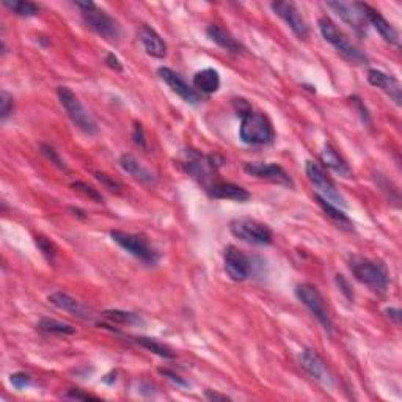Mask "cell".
I'll use <instances>...</instances> for the list:
<instances>
[{
    "label": "cell",
    "instance_id": "19",
    "mask_svg": "<svg viewBox=\"0 0 402 402\" xmlns=\"http://www.w3.org/2000/svg\"><path fill=\"white\" fill-rule=\"evenodd\" d=\"M48 300H49L51 305L58 308V310H61V311H66L69 314L76 316V318L88 319V321L91 319V311L88 310V308L85 306L83 304H81V302L77 299L69 296V294H66V292H61V291L52 292L51 296L48 297Z\"/></svg>",
    "mask_w": 402,
    "mask_h": 402
},
{
    "label": "cell",
    "instance_id": "33",
    "mask_svg": "<svg viewBox=\"0 0 402 402\" xmlns=\"http://www.w3.org/2000/svg\"><path fill=\"white\" fill-rule=\"evenodd\" d=\"M14 112V100L10 93H6L5 90L0 93V118L5 121L9 117H11Z\"/></svg>",
    "mask_w": 402,
    "mask_h": 402
},
{
    "label": "cell",
    "instance_id": "36",
    "mask_svg": "<svg viewBox=\"0 0 402 402\" xmlns=\"http://www.w3.org/2000/svg\"><path fill=\"white\" fill-rule=\"evenodd\" d=\"M63 398L76 399V401H99L98 396H93V394H88V393H82L81 390H69Z\"/></svg>",
    "mask_w": 402,
    "mask_h": 402
},
{
    "label": "cell",
    "instance_id": "23",
    "mask_svg": "<svg viewBox=\"0 0 402 402\" xmlns=\"http://www.w3.org/2000/svg\"><path fill=\"white\" fill-rule=\"evenodd\" d=\"M321 159L324 162V165L330 168L331 172H335L336 175L343 176V177H352V170L349 164H347L346 159L338 153V150L334 145L326 143V146H324V150L321 153Z\"/></svg>",
    "mask_w": 402,
    "mask_h": 402
},
{
    "label": "cell",
    "instance_id": "43",
    "mask_svg": "<svg viewBox=\"0 0 402 402\" xmlns=\"http://www.w3.org/2000/svg\"><path fill=\"white\" fill-rule=\"evenodd\" d=\"M385 313L390 319L394 321V324H398V326H399V322H401V310H399V308H386Z\"/></svg>",
    "mask_w": 402,
    "mask_h": 402
},
{
    "label": "cell",
    "instance_id": "26",
    "mask_svg": "<svg viewBox=\"0 0 402 402\" xmlns=\"http://www.w3.org/2000/svg\"><path fill=\"white\" fill-rule=\"evenodd\" d=\"M316 201H318V205L321 206V210L327 214V217L334 220L339 228H346V230H352L354 228V223L352 220L347 217V215L341 211V207H338L335 205L329 203L327 200H324L319 195H314Z\"/></svg>",
    "mask_w": 402,
    "mask_h": 402
},
{
    "label": "cell",
    "instance_id": "17",
    "mask_svg": "<svg viewBox=\"0 0 402 402\" xmlns=\"http://www.w3.org/2000/svg\"><path fill=\"white\" fill-rule=\"evenodd\" d=\"M368 82L373 85V87L383 91L386 96H388L394 104L401 105L402 103V85L396 79V77L391 74H386L381 69H369L368 71Z\"/></svg>",
    "mask_w": 402,
    "mask_h": 402
},
{
    "label": "cell",
    "instance_id": "12",
    "mask_svg": "<svg viewBox=\"0 0 402 402\" xmlns=\"http://www.w3.org/2000/svg\"><path fill=\"white\" fill-rule=\"evenodd\" d=\"M270 6H272L277 16L286 22V26L292 30L294 35H296L299 40H308V36H310V27H308L306 21L302 16L296 4L280 0V2H272Z\"/></svg>",
    "mask_w": 402,
    "mask_h": 402
},
{
    "label": "cell",
    "instance_id": "6",
    "mask_svg": "<svg viewBox=\"0 0 402 402\" xmlns=\"http://www.w3.org/2000/svg\"><path fill=\"white\" fill-rule=\"evenodd\" d=\"M112 241L120 245L123 250L128 252L130 257H134L140 262H143L145 266H156L160 254L159 252L154 249V247L148 242V239L142 234H134V233H126V231L115 230L110 231Z\"/></svg>",
    "mask_w": 402,
    "mask_h": 402
},
{
    "label": "cell",
    "instance_id": "40",
    "mask_svg": "<svg viewBox=\"0 0 402 402\" xmlns=\"http://www.w3.org/2000/svg\"><path fill=\"white\" fill-rule=\"evenodd\" d=\"M336 283H338V286H339V289H341V291L346 294L347 299H352V300H354V292L351 291L349 283H347V282L344 280L343 275H336Z\"/></svg>",
    "mask_w": 402,
    "mask_h": 402
},
{
    "label": "cell",
    "instance_id": "42",
    "mask_svg": "<svg viewBox=\"0 0 402 402\" xmlns=\"http://www.w3.org/2000/svg\"><path fill=\"white\" fill-rule=\"evenodd\" d=\"M205 396H206V399H210V401H231V398H228L227 394H220V393H215V391H211V390H207L205 393Z\"/></svg>",
    "mask_w": 402,
    "mask_h": 402
},
{
    "label": "cell",
    "instance_id": "29",
    "mask_svg": "<svg viewBox=\"0 0 402 402\" xmlns=\"http://www.w3.org/2000/svg\"><path fill=\"white\" fill-rule=\"evenodd\" d=\"M36 327L41 331H46V334H53V335H74L76 334V329L73 326H69V324L57 321V319H51V318H43L40 322H38Z\"/></svg>",
    "mask_w": 402,
    "mask_h": 402
},
{
    "label": "cell",
    "instance_id": "41",
    "mask_svg": "<svg viewBox=\"0 0 402 402\" xmlns=\"http://www.w3.org/2000/svg\"><path fill=\"white\" fill-rule=\"evenodd\" d=\"M159 373L162 374V376H165V377H168L170 381H173L175 383H177V385H181V386H187L189 383L185 382V381H182V378L177 376V374H175V373H172V371H168V369H159Z\"/></svg>",
    "mask_w": 402,
    "mask_h": 402
},
{
    "label": "cell",
    "instance_id": "18",
    "mask_svg": "<svg viewBox=\"0 0 402 402\" xmlns=\"http://www.w3.org/2000/svg\"><path fill=\"white\" fill-rule=\"evenodd\" d=\"M361 9H363V13H365V16L368 19V24L373 26L377 30V34L381 35L386 43H390L393 46H396V48H399L401 38H399L398 30L394 29L390 24V22L382 16L381 13L374 10L373 6H369L368 4H361Z\"/></svg>",
    "mask_w": 402,
    "mask_h": 402
},
{
    "label": "cell",
    "instance_id": "34",
    "mask_svg": "<svg viewBox=\"0 0 402 402\" xmlns=\"http://www.w3.org/2000/svg\"><path fill=\"white\" fill-rule=\"evenodd\" d=\"M41 153L52 162V164H56V165H57L58 168H61V170H66L65 162L61 160V158L58 156V153H57L56 150H53L52 146H49V145H41Z\"/></svg>",
    "mask_w": 402,
    "mask_h": 402
},
{
    "label": "cell",
    "instance_id": "28",
    "mask_svg": "<svg viewBox=\"0 0 402 402\" xmlns=\"http://www.w3.org/2000/svg\"><path fill=\"white\" fill-rule=\"evenodd\" d=\"M4 6L22 18H30L40 13V6L29 0H4Z\"/></svg>",
    "mask_w": 402,
    "mask_h": 402
},
{
    "label": "cell",
    "instance_id": "24",
    "mask_svg": "<svg viewBox=\"0 0 402 402\" xmlns=\"http://www.w3.org/2000/svg\"><path fill=\"white\" fill-rule=\"evenodd\" d=\"M193 88H195L200 95H212L217 93L220 88V74L217 69L206 68L201 69L195 76H193Z\"/></svg>",
    "mask_w": 402,
    "mask_h": 402
},
{
    "label": "cell",
    "instance_id": "37",
    "mask_svg": "<svg viewBox=\"0 0 402 402\" xmlns=\"http://www.w3.org/2000/svg\"><path fill=\"white\" fill-rule=\"evenodd\" d=\"M96 180L103 182L107 189L112 190V192H120L121 189V185L117 182V181H113L112 177H109L107 175L104 173H96Z\"/></svg>",
    "mask_w": 402,
    "mask_h": 402
},
{
    "label": "cell",
    "instance_id": "13",
    "mask_svg": "<svg viewBox=\"0 0 402 402\" xmlns=\"http://www.w3.org/2000/svg\"><path fill=\"white\" fill-rule=\"evenodd\" d=\"M329 9L334 10L347 26H349L360 38H365L368 32V19L363 13L361 4L349 2H329Z\"/></svg>",
    "mask_w": 402,
    "mask_h": 402
},
{
    "label": "cell",
    "instance_id": "20",
    "mask_svg": "<svg viewBox=\"0 0 402 402\" xmlns=\"http://www.w3.org/2000/svg\"><path fill=\"white\" fill-rule=\"evenodd\" d=\"M138 40H140L143 49L148 56L160 60L167 57V43L164 41V38L150 26H142L138 29Z\"/></svg>",
    "mask_w": 402,
    "mask_h": 402
},
{
    "label": "cell",
    "instance_id": "25",
    "mask_svg": "<svg viewBox=\"0 0 402 402\" xmlns=\"http://www.w3.org/2000/svg\"><path fill=\"white\" fill-rule=\"evenodd\" d=\"M207 36L211 38V41H214L217 46H220L222 49H225L227 52L231 53H242L245 49L244 46L239 43L236 38L227 32L225 29H222L220 26H210L206 29Z\"/></svg>",
    "mask_w": 402,
    "mask_h": 402
},
{
    "label": "cell",
    "instance_id": "11",
    "mask_svg": "<svg viewBox=\"0 0 402 402\" xmlns=\"http://www.w3.org/2000/svg\"><path fill=\"white\" fill-rule=\"evenodd\" d=\"M223 262L228 277L233 282H245L253 275V259L234 245H228L223 253Z\"/></svg>",
    "mask_w": 402,
    "mask_h": 402
},
{
    "label": "cell",
    "instance_id": "38",
    "mask_svg": "<svg viewBox=\"0 0 402 402\" xmlns=\"http://www.w3.org/2000/svg\"><path fill=\"white\" fill-rule=\"evenodd\" d=\"M105 65L112 68L113 71H123V65H121V61L117 58V56L115 53H107V57H105Z\"/></svg>",
    "mask_w": 402,
    "mask_h": 402
},
{
    "label": "cell",
    "instance_id": "1",
    "mask_svg": "<svg viewBox=\"0 0 402 402\" xmlns=\"http://www.w3.org/2000/svg\"><path fill=\"white\" fill-rule=\"evenodd\" d=\"M349 267L355 280L368 286L373 291L385 292L386 288H388L390 274L383 262L371 258L352 257L349 261Z\"/></svg>",
    "mask_w": 402,
    "mask_h": 402
},
{
    "label": "cell",
    "instance_id": "14",
    "mask_svg": "<svg viewBox=\"0 0 402 402\" xmlns=\"http://www.w3.org/2000/svg\"><path fill=\"white\" fill-rule=\"evenodd\" d=\"M300 365L308 374H310L314 381H318L324 386H334L335 378L334 374L330 373L327 363L324 361L321 355L313 349H304L300 352Z\"/></svg>",
    "mask_w": 402,
    "mask_h": 402
},
{
    "label": "cell",
    "instance_id": "30",
    "mask_svg": "<svg viewBox=\"0 0 402 402\" xmlns=\"http://www.w3.org/2000/svg\"><path fill=\"white\" fill-rule=\"evenodd\" d=\"M103 318L113 324H120V326H138V324L143 322V319L138 314L121 310H107L103 313Z\"/></svg>",
    "mask_w": 402,
    "mask_h": 402
},
{
    "label": "cell",
    "instance_id": "2",
    "mask_svg": "<svg viewBox=\"0 0 402 402\" xmlns=\"http://www.w3.org/2000/svg\"><path fill=\"white\" fill-rule=\"evenodd\" d=\"M219 165L214 156H205L197 150H185L181 158V167L185 170V173L192 176L200 185H203L206 192L219 181Z\"/></svg>",
    "mask_w": 402,
    "mask_h": 402
},
{
    "label": "cell",
    "instance_id": "32",
    "mask_svg": "<svg viewBox=\"0 0 402 402\" xmlns=\"http://www.w3.org/2000/svg\"><path fill=\"white\" fill-rule=\"evenodd\" d=\"M71 187H73L74 190H77V192L83 193V195H85V197H88L90 200L96 201V203H103V201H104L103 195H100V193L98 192V189L91 187V185L85 184V182H82V181H76V182H73V184H71Z\"/></svg>",
    "mask_w": 402,
    "mask_h": 402
},
{
    "label": "cell",
    "instance_id": "31",
    "mask_svg": "<svg viewBox=\"0 0 402 402\" xmlns=\"http://www.w3.org/2000/svg\"><path fill=\"white\" fill-rule=\"evenodd\" d=\"M35 244L38 249H40V252L44 254L46 258H48L49 261H53V258L57 257V247L56 244H53L51 239L48 237H43V236H38L35 239Z\"/></svg>",
    "mask_w": 402,
    "mask_h": 402
},
{
    "label": "cell",
    "instance_id": "15",
    "mask_svg": "<svg viewBox=\"0 0 402 402\" xmlns=\"http://www.w3.org/2000/svg\"><path fill=\"white\" fill-rule=\"evenodd\" d=\"M244 172L250 176L258 177V180H266L275 182L284 187H292L294 182L291 176L284 172V168L278 164H264V162H247L244 164Z\"/></svg>",
    "mask_w": 402,
    "mask_h": 402
},
{
    "label": "cell",
    "instance_id": "10",
    "mask_svg": "<svg viewBox=\"0 0 402 402\" xmlns=\"http://www.w3.org/2000/svg\"><path fill=\"white\" fill-rule=\"evenodd\" d=\"M296 297L308 308V310H310L314 318L321 322V326L326 329L329 334H331V330H334V322H331L326 302H324L318 288L308 283L299 284L296 288Z\"/></svg>",
    "mask_w": 402,
    "mask_h": 402
},
{
    "label": "cell",
    "instance_id": "9",
    "mask_svg": "<svg viewBox=\"0 0 402 402\" xmlns=\"http://www.w3.org/2000/svg\"><path fill=\"white\" fill-rule=\"evenodd\" d=\"M305 172L308 180L313 184V187L316 189V195L322 197L324 200H327L329 203L335 205L338 207H347V201L343 197V193L339 192V189L335 185V182L331 181V177L326 173L319 164H316L313 160H308L305 165Z\"/></svg>",
    "mask_w": 402,
    "mask_h": 402
},
{
    "label": "cell",
    "instance_id": "35",
    "mask_svg": "<svg viewBox=\"0 0 402 402\" xmlns=\"http://www.w3.org/2000/svg\"><path fill=\"white\" fill-rule=\"evenodd\" d=\"M10 383L16 390H24L32 383V378H30V376H27L26 373H16L10 376Z\"/></svg>",
    "mask_w": 402,
    "mask_h": 402
},
{
    "label": "cell",
    "instance_id": "8",
    "mask_svg": "<svg viewBox=\"0 0 402 402\" xmlns=\"http://www.w3.org/2000/svg\"><path fill=\"white\" fill-rule=\"evenodd\" d=\"M231 234L252 245H270L274 241L272 230L266 223L250 217L234 219L230 223Z\"/></svg>",
    "mask_w": 402,
    "mask_h": 402
},
{
    "label": "cell",
    "instance_id": "4",
    "mask_svg": "<svg viewBox=\"0 0 402 402\" xmlns=\"http://www.w3.org/2000/svg\"><path fill=\"white\" fill-rule=\"evenodd\" d=\"M239 137L247 145L264 146L270 145L275 138L272 123L262 112L249 110L242 115V123L239 128Z\"/></svg>",
    "mask_w": 402,
    "mask_h": 402
},
{
    "label": "cell",
    "instance_id": "3",
    "mask_svg": "<svg viewBox=\"0 0 402 402\" xmlns=\"http://www.w3.org/2000/svg\"><path fill=\"white\" fill-rule=\"evenodd\" d=\"M76 6L81 10L82 18L93 32L104 38L109 43H118L121 38V27L109 13L100 10L93 2H76Z\"/></svg>",
    "mask_w": 402,
    "mask_h": 402
},
{
    "label": "cell",
    "instance_id": "21",
    "mask_svg": "<svg viewBox=\"0 0 402 402\" xmlns=\"http://www.w3.org/2000/svg\"><path fill=\"white\" fill-rule=\"evenodd\" d=\"M120 165L128 175L133 176L134 180L140 181L145 185H156L158 182L156 175L151 173L140 160L133 156V154H123L120 158Z\"/></svg>",
    "mask_w": 402,
    "mask_h": 402
},
{
    "label": "cell",
    "instance_id": "5",
    "mask_svg": "<svg viewBox=\"0 0 402 402\" xmlns=\"http://www.w3.org/2000/svg\"><path fill=\"white\" fill-rule=\"evenodd\" d=\"M318 26H319L321 35L324 36V40L334 46V48L338 51V53H341V56L349 61V63H354V65H366L368 63V57L365 56V52H361L330 18H321Z\"/></svg>",
    "mask_w": 402,
    "mask_h": 402
},
{
    "label": "cell",
    "instance_id": "22",
    "mask_svg": "<svg viewBox=\"0 0 402 402\" xmlns=\"http://www.w3.org/2000/svg\"><path fill=\"white\" fill-rule=\"evenodd\" d=\"M207 195L215 200H233L239 203H245L247 200H250L249 190H245L241 185H236L233 182H225L219 180L212 187L207 190Z\"/></svg>",
    "mask_w": 402,
    "mask_h": 402
},
{
    "label": "cell",
    "instance_id": "39",
    "mask_svg": "<svg viewBox=\"0 0 402 402\" xmlns=\"http://www.w3.org/2000/svg\"><path fill=\"white\" fill-rule=\"evenodd\" d=\"M133 137H134V142L137 145H140V146H146V138H145V133H143V128L142 125H135L134 126V133H133Z\"/></svg>",
    "mask_w": 402,
    "mask_h": 402
},
{
    "label": "cell",
    "instance_id": "16",
    "mask_svg": "<svg viewBox=\"0 0 402 402\" xmlns=\"http://www.w3.org/2000/svg\"><path fill=\"white\" fill-rule=\"evenodd\" d=\"M158 74L160 79L164 81L170 88H172V91L176 93V95L184 100V103L197 105L201 103V100H203L200 93L193 87H190V85L185 82L180 74L173 71V69L162 66L158 69Z\"/></svg>",
    "mask_w": 402,
    "mask_h": 402
},
{
    "label": "cell",
    "instance_id": "7",
    "mask_svg": "<svg viewBox=\"0 0 402 402\" xmlns=\"http://www.w3.org/2000/svg\"><path fill=\"white\" fill-rule=\"evenodd\" d=\"M57 95L61 107H63L69 120L74 123L76 128H79L82 133H85L87 135L98 134V125L95 118H93L90 112L85 109L83 104L81 103V99L76 96V93L73 90H69L68 87H58Z\"/></svg>",
    "mask_w": 402,
    "mask_h": 402
},
{
    "label": "cell",
    "instance_id": "27",
    "mask_svg": "<svg viewBox=\"0 0 402 402\" xmlns=\"http://www.w3.org/2000/svg\"><path fill=\"white\" fill-rule=\"evenodd\" d=\"M134 339H135L137 344H140L143 349H146L148 352L156 354L162 359H168V360H173L175 359V352L170 349L168 346L159 343L158 339L148 338V336H135Z\"/></svg>",
    "mask_w": 402,
    "mask_h": 402
}]
</instances>
